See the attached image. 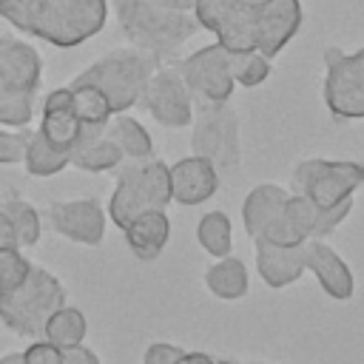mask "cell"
I'll list each match as a JSON object with an SVG mask.
<instances>
[{"instance_id":"cell-1","label":"cell","mask_w":364,"mask_h":364,"mask_svg":"<svg viewBox=\"0 0 364 364\" xmlns=\"http://www.w3.org/2000/svg\"><path fill=\"white\" fill-rule=\"evenodd\" d=\"M128 46L148 51L159 65L171 60L182 43H188L202 26L193 11H171L154 0H108Z\"/></svg>"},{"instance_id":"cell-2","label":"cell","mask_w":364,"mask_h":364,"mask_svg":"<svg viewBox=\"0 0 364 364\" xmlns=\"http://www.w3.org/2000/svg\"><path fill=\"white\" fill-rule=\"evenodd\" d=\"M108 6V0H28L26 34L54 48H77L105 28Z\"/></svg>"},{"instance_id":"cell-3","label":"cell","mask_w":364,"mask_h":364,"mask_svg":"<svg viewBox=\"0 0 364 364\" xmlns=\"http://www.w3.org/2000/svg\"><path fill=\"white\" fill-rule=\"evenodd\" d=\"M156 65L159 63L148 51H142L136 46H119V48L105 51L94 63H88L74 77V82L97 85L108 97L114 114H122V111H131L134 105H139L142 91H145L151 74L156 71Z\"/></svg>"},{"instance_id":"cell-4","label":"cell","mask_w":364,"mask_h":364,"mask_svg":"<svg viewBox=\"0 0 364 364\" xmlns=\"http://www.w3.org/2000/svg\"><path fill=\"white\" fill-rule=\"evenodd\" d=\"M65 284L40 264H31L28 279L9 296H0V324L20 338H43L48 316L65 304Z\"/></svg>"},{"instance_id":"cell-5","label":"cell","mask_w":364,"mask_h":364,"mask_svg":"<svg viewBox=\"0 0 364 364\" xmlns=\"http://www.w3.org/2000/svg\"><path fill=\"white\" fill-rule=\"evenodd\" d=\"M171 205V173L168 165L156 156L131 162L128 168L119 171L117 185L108 199V219L114 228H125L134 216L145 210H165Z\"/></svg>"},{"instance_id":"cell-6","label":"cell","mask_w":364,"mask_h":364,"mask_svg":"<svg viewBox=\"0 0 364 364\" xmlns=\"http://www.w3.org/2000/svg\"><path fill=\"white\" fill-rule=\"evenodd\" d=\"M191 131V154H199L216 165L222 176L239 171L242 145H239V117L230 102L196 105Z\"/></svg>"},{"instance_id":"cell-7","label":"cell","mask_w":364,"mask_h":364,"mask_svg":"<svg viewBox=\"0 0 364 364\" xmlns=\"http://www.w3.org/2000/svg\"><path fill=\"white\" fill-rule=\"evenodd\" d=\"M364 185V165L353 159H301L293 171L296 193L310 196L321 210L333 208Z\"/></svg>"},{"instance_id":"cell-8","label":"cell","mask_w":364,"mask_h":364,"mask_svg":"<svg viewBox=\"0 0 364 364\" xmlns=\"http://www.w3.org/2000/svg\"><path fill=\"white\" fill-rule=\"evenodd\" d=\"M182 80L188 82L196 105H219V102H230L233 97V74H230V51L225 46H219L216 40L191 51L188 57H182V63H176Z\"/></svg>"},{"instance_id":"cell-9","label":"cell","mask_w":364,"mask_h":364,"mask_svg":"<svg viewBox=\"0 0 364 364\" xmlns=\"http://www.w3.org/2000/svg\"><path fill=\"white\" fill-rule=\"evenodd\" d=\"M139 105L151 114L154 122H159L168 131H179L188 128L193 122L196 114V100L188 88V82L182 80L176 65H156V71L151 74Z\"/></svg>"},{"instance_id":"cell-10","label":"cell","mask_w":364,"mask_h":364,"mask_svg":"<svg viewBox=\"0 0 364 364\" xmlns=\"http://www.w3.org/2000/svg\"><path fill=\"white\" fill-rule=\"evenodd\" d=\"M105 222H108V213L94 196L57 199L46 208V225L57 236L74 245H85V247H97L102 242Z\"/></svg>"},{"instance_id":"cell-11","label":"cell","mask_w":364,"mask_h":364,"mask_svg":"<svg viewBox=\"0 0 364 364\" xmlns=\"http://www.w3.org/2000/svg\"><path fill=\"white\" fill-rule=\"evenodd\" d=\"M324 105L336 119H364V88L350 65L347 51L330 46L324 51Z\"/></svg>"},{"instance_id":"cell-12","label":"cell","mask_w":364,"mask_h":364,"mask_svg":"<svg viewBox=\"0 0 364 364\" xmlns=\"http://www.w3.org/2000/svg\"><path fill=\"white\" fill-rule=\"evenodd\" d=\"M168 173H171V202L185 208L208 202L222 182V173L216 171V165L199 154H188L176 159L173 165H168Z\"/></svg>"},{"instance_id":"cell-13","label":"cell","mask_w":364,"mask_h":364,"mask_svg":"<svg viewBox=\"0 0 364 364\" xmlns=\"http://www.w3.org/2000/svg\"><path fill=\"white\" fill-rule=\"evenodd\" d=\"M54 148L60 151H74L80 142L85 125L77 117L74 108V91L71 85H57L43 97V114H40V128H37Z\"/></svg>"},{"instance_id":"cell-14","label":"cell","mask_w":364,"mask_h":364,"mask_svg":"<svg viewBox=\"0 0 364 364\" xmlns=\"http://www.w3.org/2000/svg\"><path fill=\"white\" fill-rule=\"evenodd\" d=\"M304 20L299 0H267L259 9V31H256V48L264 57L282 54V48L299 34Z\"/></svg>"},{"instance_id":"cell-15","label":"cell","mask_w":364,"mask_h":364,"mask_svg":"<svg viewBox=\"0 0 364 364\" xmlns=\"http://www.w3.org/2000/svg\"><path fill=\"white\" fill-rule=\"evenodd\" d=\"M304 264L307 270L318 279L321 290L330 296V299H350L353 290H355V279H353V270L347 267V262L321 239H307L304 242Z\"/></svg>"},{"instance_id":"cell-16","label":"cell","mask_w":364,"mask_h":364,"mask_svg":"<svg viewBox=\"0 0 364 364\" xmlns=\"http://www.w3.org/2000/svg\"><path fill=\"white\" fill-rule=\"evenodd\" d=\"M253 245H256V273L273 290L299 282L301 273L307 270L304 245L284 247V245H270V242H262V239H253Z\"/></svg>"},{"instance_id":"cell-17","label":"cell","mask_w":364,"mask_h":364,"mask_svg":"<svg viewBox=\"0 0 364 364\" xmlns=\"http://www.w3.org/2000/svg\"><path fill=\"white\" fill-rule=\"evenodd\" d=\"M122 236L128 242V250L139 262H154L162 256L171 239V219L165 210H145L122 228Z\"/></svg>"},{"instance_id":"cell-18","label":"cell","mask_w":364,"mask_h":364,"mask_svg":"<svg viewBox=\"0 0 364 364\" xmlns=\"http://www.w3.org/2000/svg\"><path fill=\"white\" fill-rule=\"evenodd\" d=\"M122 151L119 145L105 134V128H88L82 131L80 142L71 151V168L82 173H108L122 165Z\"/></svg>"},{"instance_id":"cell-19","label":"cell","mask_w":364,"mask_h":364,"mask_svg":"<svg viewBox=\"0 0 364 364\" xmlns=\"http://www.w3.org/2000/svg\"><path fill=\"white\" fill-rule=\"evenodd\" d=\"M287 196L290 193L282 185H273V182H262V185L247 191V196L242 202V225H245L250 239H256L262 233V228L284 210Z\"/></svg>"},{"instance_id":"cell-20","label":"cell","mask_w":364,"mask_h":364,"mask_svg":"<svg viewBox=\"0 0 364 364\" xmlns=\"http://www.w3.org/2000/svg\"><path fill=\"white\" fill-rule=\"evenodd\" d=\"M259 9H262V6H253V3L239 0V3L222 17V23L213 28L216 43L225 46L228 51H250V48H256Z\"/></svg>"},{"instance_id":"cell-21","label":"cell","mask_w":364,"mask_h":364,"mask_svg":"<svg viewBox=\"0 0 364 364\" xmlns=\"http://www.w3.org/2000/svg\"><path fill=\"white\" fill-rule=\"evenodd\" d=\"M202 282H205L208 293L216 296V299H222V301H236L250 287V276H247L245 262L236 259V256H230V253L222 256V259H216L205 270V279Z\"/></svg>"},{"instance_id":"cell-22","label":"cell","mask_w":364,"mask_h":364,"mask_svg":"<svg viewBox=\"0 0 364 364\" xmlns=\"http://www.w3.org/2000/svg\"><path fill=\"white\" fill-rule=\"evenodd\" d=\"M105 134L119 145L122 156L131 159V162L156 156V154H154V136H151V131H148L136 117H131V114H125V111H122V114H114V117L108 119Z\"/></svg>"},{"instance_id":"cell-23","label":"cell","mask_w":364,"mask_h":364,"mask_svg":"<svg viewBox=\"0 0 364 364\" xmlns=\"http://www.w3.org/2000/svg\"><path fill=\"white\" fill-rule=\"evenodd\" d=\"M71 165V154L54 148L40 131H28V142H26V154H23V168L28 176H57L60 171H65Z\"/></svg>"},{"instance_id":"cell-24","label":"cell","mask_w":364,"mask_h":364,"mask_svg":"<svg viewBox=\"0 0 364 364\" xmlns=\"http://www.w3.org/2000/svg\"><path fill=\"white\" fill-rule=\"evenodd\" d=\"M0 210L9 216L20 247H34L40 242V236H43V216H40V210L28 199H23L17 193H3L0 196Z\"/></svg>"},{"instance_id":"cell-25","label":"cell","mask_w":364,"mask_h":364,"mask_svg":"<svg viewBox=\"0 0 364 364\" xmlns=\"http://www.w3.org/2000/svg\"><path fill=\"white\" fill-rule=\"evenodd\" d=\"M85 336H88V318H85V313L80 307H74L68 301L48 316L46 333H43V338H48L51 344H57L63 350L82 344Z\"/></svg>"},{"instance_id":"cell-26","label":"cell","mask_w":364,"mask_h":364,"mask_svg":"<svg viewBox=\"0 0 364 364\" xmlns=\"http://www.w3.org/2000/svg\"><path fill=\"white\" fill-rule=\"evenodd\" d=\"M196 242L213 259L228 256L233 250V225H230V216L222 213V210L202 213L199 222H196Z\"/></svg>"},{"instance_id":"cell-27","label":"cell","mask_w":364,"mask_h":364,"mask_svg":"<svg viewBox=\"0 0 364 364\" xmlns=\"http://www.w3.org/2000/svg\"><path fill=\"white\" fill-rule=\"evenodd\" d=\"M68 85L74 91V108H77L80 122L88 125V128H105L108 119L114 117V108H111L108 97L91 82H74L71 80Z\"/></svg>"},{"instance_id":"cell-28","label":"cell","mask_w":364,"mask_h":364,"mask_svg":"<svg viewBox=\"0 0 364 364\" xmlns=\"http://www.w3.org/2000/svg\"><path fill=\"white\" fill-rule=\"evenodd\" d=\"M273 71V60L264 57L259 48H250V51H230V74H233V82L236 85H245V88H256L262 85Z\"/></svg>"},{"instance_id":"cell-29","label":"cell","mask_w":364,"mask_h":364,"mask_svg":"<svg viewBox=\"0 0 364 364\" xmlns=\"http://www.w3.org/2000/svg\"><path fill=\"white\" fill-rule=\"evenodd\" d=\"M34 91L0 88V125L3 128H28L34 119Z\"/></svg>"},{"instance_id":"cell-30","label":"cell","mask_w":364,"mask_h":364,"mask_svg":"<svg viewBox=\"0 0 364 364\" xmlns=\"http://www.w3.org/2000/svg\"><path fill=\"white\" fill-rule=\"evenodd\" d=\"M31 273V262L23 247H0V296L14 293Z\"/></svg>"},{"instance_id":"cell-31","label":"cell","mask_w":364,"mask_h":364,"mask_svg":"<svg viewBox=\"0 0 364 364\" xmlns=\"http://www.w3.org/2000/svg\"><path fill=\"white\" fill-rule=\"evenodd\" d=\"M318 213H321V208H318L310 196H304V193H290L287 202H284V216L290 219V225H293L304 239H313V236H316Z\"/></svg>"},{"instance_id":"cell-32","label":"cell","mask_w":364,"mask_h":364,"mask_svg":"<svg viewBox=\"0 0 364 364\" xmlns=\"http://www.w3.org/2000/svg\"><path fill=\"white\" fill-rule=\"evenodd\" d=\"M256 239L270 242V245H284V247H293V245H304V242H307V239H304V236L290 225V219L284 216V210H282L273 222H267Z\"/></svg>"},{"instance_id":"cell-33","label":"cell","mask_w":364,"mask_h":364,"mask_svg":"<svg viewBox=\"0 0 364 364\" xmlns=\"http://www.w3.org/2000/svg\"><path fill=\"white\" fill-rule=\"evenodd\" d=\"M26 142H28V128L0 125V165H23Z\"/></svg>"},{"instance_id":"cell-34","label":"cell","mask_w":364,"mask_h":364,"mask_svg":"<svg viewBox=\"0 0 364 364\" xmlns=\"http://www.w3.org/2000/svg\"><path fill=\"white\" fill-rule=\"evenodd\" d=\"M23 361L26 364H63V347L51 344L48 338H34L23 350Z\"/></svg>"},{"instance_id":"cell-35","label":"cell","mask_w":364,"mask_h":364,"mask_svg":"<svg viewBox=\"0 0 364 364\" xmlns=\"http://www.w3.org/2000/svg\"><path fill=\"white\" fill-rule=\"evenodd\" d=\"M350 210H353V199H344V202H338V205H333V208H324V210L318 213V228H316V236H313V239H321V236L333 233V230L350 216Z\"/></svg>"},{"instance_id":"cell-36","label":"cell","mask_w":364,"mask_h":364,"mask_svg":"<svg viewBox=\"0 0 364 364\" xmlns=\"http://www.w3.org/2000/svg\"><path fill=\"white\" fill-rule=\"evenodd\" d=\"M185 350L173 341H151L145 347V355H142V364H176L179 355Z\"/></svg>"},{"instance_id":"cell-37","label":"cell","mask_w":364,"mask_h":364,"mask_svg":"<svg viewBox=\"0 0 364 364\" xmlns=\"http://www.w3.org/2000/svg\"><path fill=\"white\" fill-rule=\"evenodd\" d=\"M0 17L26 34L28 28V0H0Z\"/></svg>"},{"instance_id":"cell-38","label":"cell","mask_w":364,"mask_h":364,"mask_svg":"<svg viewBox=\"0 0 364 364\" xmlns=\"http://www.w3.org/2000/svg\"><path fill=\"white\" fill-rule=\"evenodd\" d=\"M63 364H100V355L91 347L77 344V347L63 350Z\"/></svg>"},{"instance_id":"cell-39","label":"cell","mask_w":364,"mask_h":364,"mask_svg":"<svg viewBox=\"0 0 364 364\" xmlns=\"http://www.w3.org/2000/svg\"><path fill=\"white\" fill-rule=\"evenodd\" d=\"M0 247H20L17 236H14V228H11V222L3 210H0Z\"/></svg>"},{"instance_id":"cell-40","label":"cell","mask_w":364,"mask_h":364,"mask_svg":"<svg viewBox=\"0 0 364 364\" xmlns=\"http://www.w3.org/2000/svg\"><path fill=\"white\" fill-rule=\"evenodd\" d=\"M176 364H213V355H208L202 350H185Z\"/></svg>"},{"instance_id":"cell-41","label":"cell","mask_w":364,"mask_h":364,"mask_svg":"<svg viewBox=\"0 0 364 364\" xmlns=\"http://www.w3.org/2000/svg\"><path fill=\"white\" fill-rule=\"evenodd\" d=\"M347 57H350V65H353V71H355L361 88H364V48H358V51H353V54H347Z\"/></svg>"},{"instance_id":"cell-42","label":"cell","mask_w":364,"mask_h":364,"mask_svg":"<svg viewBox=\"0 0 364 364\" xmlns=\"http://www.w3.org/2000/svg\"><path fill=\"white\" fill-rule=\"evenodd\" d=\"M0 364H26V361H23V353H6L0 355Z\"/></svg>"},{"instance_id":"cell-43","label":"cell","mask_w":364,"mask_h":364,"mask_svg":"<svg viewBox=\"0 0 364 364\" xmlns=\"http://www.w3.org/2000/svg\"><path fill=\"white\" fill-rule=\"evenodd\" d=\"M3 43H6V34H0V88H6V71H3Z\"/></svg>"},{"instance_id":"cell-44","label":"cell","mask_w":364,"mask_h":364,"mask_svg":"<svg viewBox=\"0 0 364 364\" xmlns=\"http://www.w3.org/2000/svg\"><path fill=\"white\" fill-rule=\"evenodd\" d=\"M213 364H239V361H233V358H213Z\"/></svg>"},{"instance_id":"cell-45","label":"cell","mask_w":364,"mask_h":364,"mask_svg":"<svg viewBox=\"0 0 364 364\" xmlns=\"http://www.w3.org/2000/svg\"><path fill=\"white\" fill-rule=\"evenodd\" d=\"M250 364H267V361H250Z\"/></svg>"}]
</instances>
